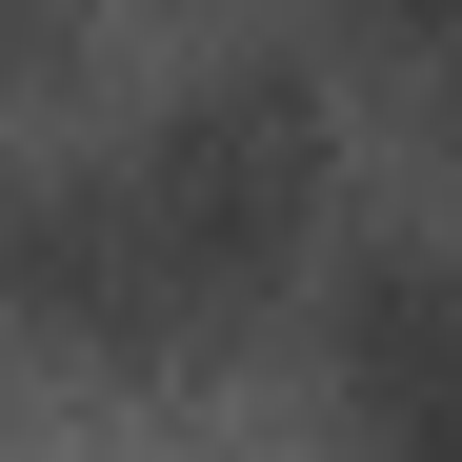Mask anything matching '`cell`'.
I'll list each match as a JSON object with an SVG mask.
<instances>
[{
  "label": "cell",
  "instance_id": "cell-1",
  "mask_svg": "<svg viewBox=\"0 0 462 462\" xmlns=\"http://www.w3.org/2000/svg\"><path fill=\"white\" fill-rule=\"evenodd\" d=\"M322 242V101L301 60H181L162 101H121L81 162L21 201V301L101 362H162L262 322Z\"/></svg>",
  "mask_w": 462,
  "mask_h": 462
},
{
  "label": "cell",
  "instance_id": "cell-2",
  "mask_svg": "<svg viewBox=\"0 0 462 462\" xmlns=\"http://www.w3.org/2000/svg\"><path fill=\"white\" fill-rule=\"evenodd\" d=\"M322 382H342L362 462H462V221L342 262V301H322Z\"/></svg>",
  "mask_w": 462,
  "mask_h": 462
}]
</instances>
